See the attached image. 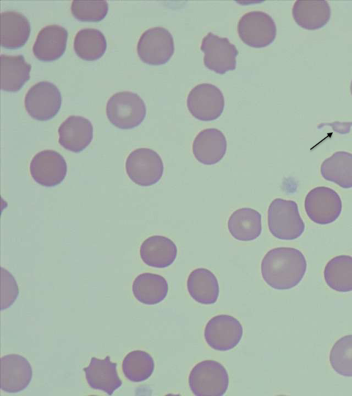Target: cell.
<instances>
[{"instance_id": "obj_20", "label": "cell", "mask_w": 352, "mask_h": 396, "mask_svg": "<svg viewBox=\"0 0 352 396\" xmlns=\"http://www.w3.org/2000/svg\"><path fill=\"white\" fill-rule=\"evenodd\" d=\"M31 28L28 19L16 11L1 14V44L7 49L22 47L28 41Z\"/></svg>"}, {"instance_id": "obj_22", "label": "cell", "mask_w": 352, "mask_h": 396, "mask_svg": "<svg viewBox=\"0 0 352 396\" xmlns=\"http://www.w3.org/2000/svg\"><path fill=\"white\" fill-rule=\"evenodd\" d=\"M187 289L196 302L204 305L214 304L219 294L217 277L206 268H197L190 273L187 279Z\"/></svg>"}, {"instance_id": "obj_12", "label": "cell", "mask_w": 352, "mask_h": 396, "mask_svg": "<svg viewBox=\"0 0 352 396\" xmlns=\"http://www.w3.org/2000/svg\"><path fill=\"white\" fill-rule=\"evenodd\" d=\"M243 336V327L234 317L221 314L212 317L206 324L204 338L212 349L225 351L235 347Z\"/></svg>"}, {"instance_id": "obj_1", "label": "cell", "mask_w": 352, "mask_h": 396, "mask_svg": "<svg viewBox=\"0 0 352 396\" xmlns=\"http://www.w3.org/2000/svg\"><path fill=\"white\" fill-rule=\"evenodd\" d=\"M307 261L298 249L275 248L268 251L262 259L261 274L271 287L285 290L296 286L304 277Z\"/></svg>"}, {"instance_id": "obj_32", "label": "cell", "mask_w": 352, "mask_h": 396, "mask_svg": "<svg viewBox=\"0 0 352 396\" xmlns=\"http://www.w3.org/2000/svg\"><path fill=\"white\" fill-rule=\"evenodd\" d=\"M19 295V288L14 278L6 270L1 268V310L11 306Z\"/></svg>"}, {"instance_id": "obj_18", "label": "cell", "mask_w": 352, "mask_h": 396, "mask_svg": "<svg viewBox=\"0 0 352 396\" xmlns=\"http://www.w3.org/2000/svg\"><path fill=\"white\" fill-rule=\"evenodd\" d=\"M68 33L59 25H48L37 34L33 45L34 56L42 61H52L59 58L65 52Z\"/></svg>"}, {"instance_id": "obj_30", "label": "cell", "mask_w": 352, "mask_h": 396, "mask_svg": "<svg viewBox=\"0 0 352 396\" xmlns=\"http://www.w3.org/2000/svg\"><path fill=\"white\" fill-rule=\"evenodd\" d=\"M329 362L338 374L352 377V335L344 336L334 343L330 351Z\"/></svg>"}, {"instance_id": "obj_5", "label": "cell", "mask_w": 352, "mask_h": 396, "mask_svg": "<svg viewBox=\"0 0 352 396\" xmlns=\"http://www.w3.org/2000/svg\"><path fill=\"white\" fill-rule=\"evenodd\" d=\"M238 34L243 43L253 47L271 44L276 36V26L267 13L253 10L243 14L237 24Z\"/></svg>"}, {"instance_id": "obj_28", "label": "cell", "mask_w": 352, "mask_h": 396, "mask_svg": "<svg viewBox=\"0 0 352 396\" xmlns=\"http://www.w3.org/2000/svg\"><path fill=\"white\" fill-rule=\"evenodd\" d=\"M74 49L76 54L82 59L95 60L104 54L107 50V41L99 30L82 29L75 36Z\"/></svg>"}, {"instance_id": "obj_26", "label": "cell", "mask_w": 352, "mask_h": 396, "mask_svg": "<svg viewBox=\"0 0 352 396\" xmlns=\"http://www.w3.org/2000/svg\"><path fill=\"white\" fill-rule=\"evenodd\" d=\"M322 177L343 188H352V154L337 151L325 159L320 166Z\"/></svg>"}, {"instance_id": "obj_9", "label": "cell", "mask_w": 352, "mask_h": 396, "mask_svg": "<svg viewBox=\"0 0 352 396\" xmlns=\"http://www.w3.org/2000/svg\"><path fill=\"white\" fill-rule=\"evenodd\" d=\"M187 107L193 117L201 121L217 119L223 113L225 100L221 91L210 83L194 87L187 97Z\"/></svg>"}, {"instance_id": "obj_16", "label": "cell", "mask_w": 352, "mask_h": 396, "mask_svg": "<svg viewBox=\"0 0 352 396\" xmlns=\"http://www.w3.org/2000/svg\"><path fill=\"white\" fill-rule=\"evenodd\" d=\"M58 142L65 149L78 153L84 150L93 139V126L82 116H72L59 126Z\"/></svg>"}, {"instance_id": "obj_27", "label": "cell", "mask_w": 352, "mask_h": 396, "mask_svg": "<svg viewBox=\"0 0 352 396\" xmlns=\"http://www.w3.org/2000/svg\"><path fill=\"white\" fill-rule=\"evenodd\" d=\"M324 278L327 285L339 292L352 291V256L339 255L325 265Z\"/></svg>"}, {"instance_id": "obj_4", "label": "cell", "mask_w": 352, "mask_h": 396, "mask_svg": "<svg viewBox=\"0 0 352 396\" xmlns=\"http://www.w3.org/2000/svg\"><path fill=\"white\" fill-rule=\"evenodd\" d=\"M106 112L111 124L120 129H129L142 122L146 108L139 95L124 91L113 94L109 99Z\"/></svg>"}, {"instance_id": "obj_3", "label": "cell", "mask_w": 352, "mask_h": 396, "mask_svg": "<svg viewBox=\"0 0 352 396\" xmlns=\"http://www.w3.org/2000/svg\"><path fill=\"white\" fill-rule=\"evenodd\" d=\"M188 384L195 395L222 396L228 388L229 377L221 363L206 360L197 363L192 368Z\"/></svg>"}, {"instance_id": "obj_15", "label": "cell", "mask_w": 352, "mask_h": 396, "mask_svg": "<svg viewBox=\"0 0 352 396\" xmlns=\"http://www.w3.org/2000/svg\"><path fill=\"white\" fill-rule=\"evenodd\" d=\"M227 150V140L223 132L215 128L201 131L192 143V153L196 160L205 165L220 162Z\"/></svg>"}, {"instance_id": "obj_17", "label": "cell", "mask_w": 352, "mask_h": 396, "mask_svg": "<svg viewBox=\"0 0 352 396\" xmlns=\"http://www.w3.org/2000/svg\"><path fill=\"white\" fill-rule=\"evenodd\" d=\"M83 370L89 386L109 395H111L122 384L118 375L117 363L112 362L109 355L102 360L91 358L89 366Z\"/></svg>"}, {"instance_id": "obj_7", "label": "cell", "mask_w": 352, "mask_h": 396, "mask_svg": "<svg viewBox=\"0 0 352 396\" xmlns=\"http://www.w3.org/2000/svg\"><path fill=\"white\" fill-rule=\"evenodd\" d=\"M175 50L171 33L162 27H153L141 35L137 52L140 58L149 65H159L167 63Z\"/></svg>"}, {"instance_id": "obj_6", "label": "cell", "mask_w": 352, "mask_h": 396, "mask_svg": "<svg viewBox=\"0 0 352 396\" xmlns=\"http://www.w3.org/2000/svg\"><path fill=\"white\" fill-rule=\"evenodd\" d=\"M126 171L135 184L149 186L161 179L164 164L161 157L155 151L140 148L133 151L126 160Z\"/></svg>"}, {"instance_id": "obj_31", "label": "cell", "mask_w": 352, "mask_h": 396, "mask_svg": "<svg viewBox=\"0 0 352 396\" xmlns=\"http://www.w3.org/2000/svg\"><path fill=\"white\" fill-rule=\"evenodd\" d=\"M108 9L106 1H73L71 6L72 14L81 21H100L105 17Z\"/></svg>"}, {"instance_id": "obj_21", "label": "cell", "mask_w": 352, "mask_h": 396, "mask_svg": "<svg viewBox=\"0 0 352 396\" xmlns=\"http://www.w3.org/2000/svg\"><path fill=\"white\" fill-rule=\"evenodd\" d=\"M296 23L305 30H318L330 19L331 8L327 1H296L292 8Z\"/></svg>"}, {"instance_id": "obj_10", "label": "cell", "mask_w": 352, "mask_h": 396, "mask_svg": "<svg viewBox=\"0 0 352 396\" xmlns=\"http://www.w3.org/2000/svg\"><path fill=\"white\" fill-rule=\"evenodd\" d=\"M342 201L339 195L326 186L311 189L306 195L305 209L309 218L320 225L334 222L342 212Z\"/></svg>"}, {"instance_id": "obj_24", "label": "cell", "mask_w": 352, "mask_h": 396, "mask_svg": "<svg viewBox=\"0 0 352 396\" xmlns=\"http://www.w3.org/2000/svg\"><path fill=\"white\" fill-rule=\"evenodd\" d=\"M31 65L23 56H1V87L3 91L16 92L30 79Z\"/></svg>"}, {"instance_id": "obj_14", "label": "cell", "mask_w": 352, "mask_h": 396, "mask_svg": "<svg viewBox=\"0 0 352 396\" xmlns=\"http://www.w3.org/2000/svg\"><path fill=\"white\" fill-rule=\"evenodd\" d=\"M1 361V390L14 393L27 388L32 377L28 360L18 354H9L3 356Z\"/></svg>"}, {"instance_id": "obj_25", "label": "cell", "mask_w": 352, "mask_h": 396, "mask_svg": "<svg viewBox=\"0 0 352 396\" xmlns=\"http://www.w3.org/2000/svg\"><path fill=\"white\" fill-rule=\"evenodd\" d=\"M135 298L145 305H156L167 295L168 285L166 279L158 274L143 273L138 275L133 283Z\"/></svg>"}, {"instance_id": "obj_29", "label": "cell", "mask_w": 352, "mask_h": 396, "mask_svg": "<svg viewBox=\"0 0 352 396\" xmlns=\"http://www.w3.org/2000/svg\"><path fill=\"white\" fill-rule=\"evenodd\" d=\"M154 367L151 355L141 350L131 351L122 361V371L125 377L133 382L147 380L152 375Z\"/></svg>"}, {"instance_id": "obj_13", "label": "cell", "mask_w": 352, "mask_h": 396, "mask_svg": "<svg viewBox=\"0 0 352 396\" xmlns=\"http://www.w3.org/2000/svg\"><path fill=\"white\" fill-rule=\"evenodd\" d=\"M67 164L58 152L45 150L36 153L30 164V172L34 181L45 187L60 184L67 174Z\"/></svg>"}, {"instance_id": "obj_8", "label": "cell", "mask_w": 352, "mask_h": 396, "mask_svg": "<svg viewBox=\"0 0 352 396\" xmlns=\"http://www.w3.org/2000/svg\"><path fill=\"white\" fill-rule=\"evenodd\" d=\"M62 102L57 87L48 81H41L30 88L25 96V107L29 115L39 121L53 118Z\"/></svg>"}, {"instance_id": "obj_2", "label": "cell", "mask_w": 352, "mask_h": 396, "mask_svg": "<svg viewBox=\"0 0 352 396\" xmlns=\"http://www.w3.org/2000/svg\"><path fill=\"white\" fill-rule=\"evenodd\" d=\"M267 223L270 233L282 240L296 239L302 235L305 228L297 204L281 198L274 199L270 204Z\"/></svg>"}, {"instance_id": "obj_11", "label": "cell", "mask_w": 352, "mask_h": 396, "mask_svg": "<svg viewBox=\"0 0 352 396\" xmlns=\"http://www.w3.org/2000/svg\"><path fill=\"white\" fill-rule=\"evenodd\" d=\"M201 50L204 53L206 67L218 74H225L236 67L239 52L228 38L208 32L201 41Z\"/></svg>"}, {"instance_id": "obj_23", "label": "cell", "mask_w": 352, "mask_h": 396, "mask_svg": "<svg viewBox=\"0 0 352 396\" xmlns=\"http://www.w3.org/2000/svg\"><path fill=\"white\" fill-rule=\"evenodd\" d=\"M228 228L231 235L241 241L256 239L261 233V215L251 208L237 209L230 215Z\"/></svg>"}, {"instance_id": "obj_33", "label": "cell", "mask_w": 352, "mask_h": 396, "mask_svg": "<svg viewBox=\"0 0 352 396\" xmlns=\"http://www.w3.org/2000/svg\"><path fill=\"white\" fill-rule=\"evenodd\" d=\"M350 91H351V94L352 95V80H351V85H350Z\"/></svg>"}, {"instance_id": "obj_19", "label": "cell", "mask_w": 352, "mask_h": 396, "mask_svg": "<svg viewBox=\"0 0 352 396\" xmlns=\"http://www.w3.org/2000/svg\"><path fill=\"white\" fill-rule=\"evenodd\" d=\"M140 254L147 265L164 268L175 261L177 248L171 239L164 236L154 235L143 241L140 248Z\"/></svg>"}]
</instances>
